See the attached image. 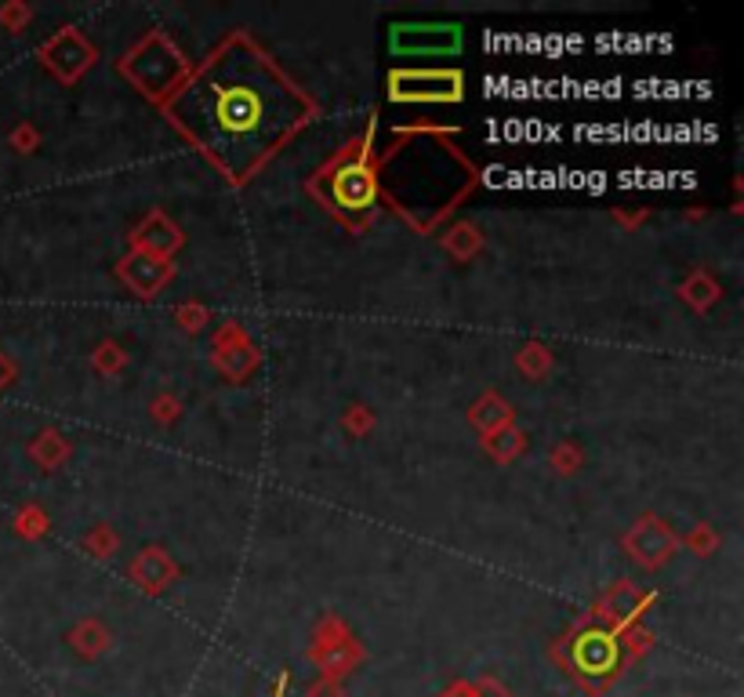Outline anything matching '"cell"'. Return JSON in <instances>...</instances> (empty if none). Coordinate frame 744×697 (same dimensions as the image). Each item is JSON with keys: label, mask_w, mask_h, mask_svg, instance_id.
I'll list each match as a JSON object with an SVG mask.
<instances>
[{"label": "cell", "mask_w": 744, "mask_h": 697, "mask_svg": "<svg viewBox=\"0 0 744 697\" xmlns=\"http://www.w3.org/2000/svg\"><path fill=\"white\" fill-rule=\"evenodd\" d=\"M189 127L211 150H262V142L280 127L277 106L266 88L221 76L197 91Z\"/></svg>", "instance_id": "obj_1"}, {"label": "cell", "mask_w": 744, "mask_h": 697, "mask_svg": "<svg viewBox=\"0 0 744 697\" xmlns=\"http://www.w3.org/2000/svg\"><path fill=\"white\" fill-rule=\"evenodd\" d=\"M393 99H462V76L458 73H400L393 76Z\"/></svg>", "instance_id": "obj_2"}, {"label": "cell", "mask_w": 744, "mask_h": 697, "mask_svg": "<svg viewBox=\"0 0 744 697\" xmlns=\"http://www.w3.org/2000/svg\"><path fill=\"white\" fill-rule=\"evenodd\" d=\"M334 193L345 207H368L374 201V178L371 167L363 164H349L345 171H338L334 178Z\"/></svg>", "instance_id": "obj_3"}, {"label": "cell", "mask_w": 744, "mask_h": 697, "mask_svg": "<svg viewBox=\"0 0 744 697\" xmlns=\"http://www.w3.org/2000/svg\"><path fill=\"white\" fill-rule=\"evenodd\" d=\"M613 657H618V647H613L610 636H585L578 643V665L585 668V673H607V668L613 665Z\"/></svg>", "instance_id": "obj_4"}]
</instances>
